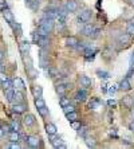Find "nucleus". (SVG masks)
Returning <instances> with one entry per match:
<instances>
[{
	"mask_svg": "<svg viewBox=\"0 0 134 149\" xmlns=\"http://www.w3.org/2000/svg\"><path fill=\"white\" fill-rule=\"evenodd\" d=\"M38 111H39V114H40L42 117H47V116L50 114V110H48V108H46V106H43V108H39Z\"/></svg>",
	"mask_w": 134,
	"mask_h": 149,
	"instance_id": "40",
	"label": "nucleus"
},
{
	"mask_svg": "<svg viewBox=\"0 0 134 149\" xmlns=\"http://www.w3.org/2000/svg\"><path fill=\"white\" fill-rule=\"evenodd\" d=\"M101 101L98 100V98H93V100L89 102V108L90 109H99L101 108Z\"/></svg>",
	"mask_w": 134,
	"mask_h": 149,
	"instance_id": "28",
	"label": "nucleus"
},
{
	"mask_svg": "<svg viewBox=\"0 0 134 149\" xmlns=\"http://www.w3.org/2000/svg\"><path fill=\"white\" fill-rule=\"evenodd\" d=\"M106 85H102V87H101V90H102V93H106V91H107V89H106Z\"/></svg>",
	"mask_w": 134,
	"mask_h": 149,
	"instance_id": "55",
	"label": "nucleus"
},
{
	"mask_svg": "<svg viewBox=\"0 0 134 149\" xmlns=\"http://www.w3.org/2000/svg\"><path fill=\"white\" fill-rule=\"evenodd\" d=\"M6 93V98L10 104H14V97H15V89H8V90H4Z\"/></svg>",
	"mask_w": 134,
	"mask_h": 149,
	"instance_id": "26",
	"label": "nucleus"
},
{
	"mask_svg": "<svg viewBox=\"0 0 134 149\" xmlns=\"http://www.w3.org/2000/svg\"><path fill=\"white\" fill-rule=\"evenodd\" d=\"M56 132H58V128L55 124H52V122L46 124V133L47 134H56Z\"/></svg>",
	"mask_w": 134,
	"mask_h": 149,
	"instance_id": "24",
	"label": "nucleus"
},
{
	"mask_svg": "<svg viewBox=\"0 0 134 149\" xmlns=\"http://www.w3.org/2000/svg\"><path fill=\"white\" fill-rule=\"evenodd\" d=\"M102 56L106 59V61H110V59L113 58V51H111L109 47H106V49L102 51Z\"/></svg>",
	"mask_w": 134,
	"mask_h": 149,
	"instance_id": "32",
	"label": "nucleus"
},
{
	"mask_svg": "<svg viewBox=\"0 0 134 149\" xmlns=\"http://www.w3.org/2000/svg\"><path fill=\"white\" fill-rule=\"evenodd\" d=\"M129 129H130L131 132H134V121H131L130 124H129Z\"/></svg>",
	"mask_w": 134,
	"mask_h": 149,
	"instance_id": "53",
	"label": "nucleus"
},
{
	"mask_svg": "<svg viewBox=\"0 0 134 149\" xmlns=\"http://www.w3.org/2000/svg\"><path fill=\"white\" fill-rule=\"evenodd\" d=\"M1 87H3V90H8V89H12V87H14V83L8 78V79H6L4 82H1Z\"/></svg>",
	"mask_w": 134,
	"mask_h": 149,
	"instance_id": "33",
	"label": "nucleus"
},
{
	"mask_svg": "<svg viewBox=\"0 0 134 149\" xmlns=\"http://www.w3.org/2000/svg\"><path fill=\"white\" fill-rule=\"evenodd\" d=\"M36 31H38V32H39V35H42V36H48V35H50V32H48L47 30H46V28L42 27V26H39Z\"/></svg>",
	"mask_w": 134,
	"mask_h": 149,
	"instance_id": "44",
	"label": "nucleus"
},
{
	"mask_svg": "<svg viewBox=\"0 0 134 149\" xmlns=\"http://www.w3.org/2000/svg\"><path fill=\"white\" fill-rule=\"evenodd\" d=\"M79 45V39L76 36H67L66 38V46L67 47H76Z\"/></svg>",
	"mask_w": 134,
	"mask_h": 149,
	"instance_id": "19",
	"label": "nucleus"
},
{
	"mask_svg": "<svg viewBox=\"0 0 134 149\" xmlns=\"http://www.w3.org/2000/svg\"><path fill=\"white\" fill-rule=\"evenodd\" d=\"M121 104L124 105L125 108L131 109V108H134V98L130 97V95H126V97H124L121 100Z\"/></svg>",
	"mask_w": 134,
	"mask_h": 149,
	"instance_id": "11",
	"label": "nucleus"
},
{
	"mask_svg": "<svg viewBox=\"0 0 134 149\" xmlns=\"http://www.w3.org/2000/svg\"><path fill=\"white\" fill-rule=\"evenodd\" d=\"M35 106L36 108H43V106H46V102H44V100L42 97H38V98H35Z\"/></svg>",
	"mask_w": 134,
	"mask_h": 149,
	"instance_id": "37",
	"label": "nucleus"
},
{
	"mask_svg": "<svg viewBox=\"0 0 134 149\" xmlns=\"http://www.w3.org/2000/svg\"><path fill=\"white\" fill-rule=\"evenodd\" d=\"M133 63H134V52L131 54V58H130V66H134Z\"/></svg>",
	"mask_w": 134,
	"mask_h": 149,
	"instance_id": "56",
	"label": "nucleus"
},
{
	"mask_svg": "<svg viewBox=\"0 0 134 149\" xmlns=\"http://www.w3.org/2000/svg\"><path fill=\"white\" fill-rule=\"evenodd\" d=\"M91 14H93V11L91 10H83L81 14L78 15V17H76V22L78 23H87V22L91 19Z\"/></svg>",
	"mask_w": 134,
	"mask_h": 149,
	"instance_id": "2",
	"label": "nucleus"
},
{
	"mask_svg": "<svg viewBox=\"0 0 134 149\" xmlns=\"http://www.w3.org/2000/svg\"><path fill=\"white\" fill-rule=\"evenodd\" d=\"M56 15H58V8L48 7L47 10L44 11V14H43V17H47V19H54V20H55Z\"/></svg>",
	"mask_w": 134,
	"mask_h": 149,
	"instance_id": "7",
	"label": "nucleus"
},
{
	"mask_svg": "<svg viewBox=\"0 0 134 149\" xmlns=\"http://www.w3.org/2000/svg\"><path fill=\"white\" fill-rule=\"evenodd\" d=\"M6 79H8V77L6 75V74H4L3 71H1V73H0V82H4Z\"/></svg>",
	"mask_w": 134,
	"mask_h": 149,
	"instance_id": "52",
	"label": "nucleus"
},
{
	"mask_svg": "<svg viewBox=\"0 0 134 149\" xmlns=\"http://www.w3.org/2000/svg\"><path fill=\"white\" fill-rule=\"evenodd\" d=\"M71 111H75V106H74V105L69 104L67 106H65V108H63V113H65V114H67V113H71Z\"/></svg>",
	"mask_w": 134,
	"mask_h": 149,
	"instance_id": "41",
	"label": "nucleus"
},
{
	"mask_svg": "<svg viewBox=\"0 0 134 149\" xmlns=\"http://www.w3.org/2000/svg\"><path fill=\"white\" fill-rule=\"evenodd\" d=\"M6 3V0H0V4H4Z\"/></svg>",
	"mask_w": 134,
	"mask_h": 149,
	"instance_id": "61",
	"label": "nucleus"
},
{
	"mask_svg": "<svg viewBox=\"0 0 134 149\" xmlns=\"http://www.w3.org/2000/svg\"><path fill=\"white\" fill-rule=\"evenodd\" d=\"M31 93L34 95V98H38V97H42V94H43V87L39 86V85H34L31 87Z\"/></svg>",
	"mask_w": 134,
	"mask_h": 149,
	"instance_id": "21",
	"label": "nucleus"
},
{
	"mask_svg": "<svg viewBox=\"0 0 134 149\" xmlns=\"http://www.w3.org/2000/svg\"><path fill=\"white\" fill-rule=\"evenodd\" d=\"M4 134H6V130H4V128H0V139H1Z\"/></svg>",
	"mask_w": 134,
	"mask_h": 149,
	"instance_id": "54",
	"label": "nucleus"
},
{
	"mask_svg": "<svg viewBox=\"0 0 134 149\" xmlns=\"http://www.w3.org/2000/svg\"><path fill=\"white\" fill-rule=\"evenodd\" d=\"M48 140H50V142H51V145L54 146V148H56V149H58L59 145L63 142L62 139H60V137H58L56 134H48Z\"/></svg>",
	"mask_w": 134,
	"mask_h": 149,
	"instance_id": "10",
	"label": "nucleus"
},
{
	"mask_svg": "<svg viewBox=\"0 0 134 149\" xmlns=\"http://www.w3.org/2000/svg\"><path fill=\"white\" fill-rule=\"evenodd\" d=\"M107 105H109V106H110V108H114V106H115V105H117V102H115V100H109L107 101Z\"/></svg>",
	"mask_w": 134,
	"mask_h": 149,
	"instance_id": "51",
	"label": "nucleus"
},
{
	"mask_svg": "<svg viewBox=\"0 0 134 149\" xmlns=\"http://www.w3.org/2000/svg\"><path fill=\"white\" fill-rule=\"evenodd\" d=\"M71 87H72L71 83H59V85H56L55 90L58 93V95H65L66 91L69 90V89H71Z\"/></svg>",
	"mask_w": 134,
	"mask_h": 149,
	"instance_id": "6",
	"label": "nucleus"
},
{
	"mask_svg": "<svg viewBox=\"0 0 134 149\" xmlns=\"http://www.w3.org/2000/svg\"><path fill=\"white\" fill-rule=\"evenodd\" d=\"M130 23H134V19H131V22H130Z\"/></svg>",
	"mask_w": 134,
	"mask_h": 149,
	"instance_id": "62",
	"label": "nucleus"
},
{
	"mask_svg": "<svg viewBox=\"0 0 134 149\" xmlns=\"http://www.w3.org/2000/svg\"><path fill=\"white\" fill-rule=\"evenodd\" d=\"M1 14H3V17L4 19H6V20L8 22V23H14L15 22V17H14V14H12V12H11V10L10 8H3V10H1Z\"/></svg>",
	"mask_w": 134,
	"mask_h": 149,
	"instance_id": "8",
	"label": "nucleus"
},
{
	"mask_svg": "<svg viewBox=\"0 0 134 149\" xmlns=\"http://www.w3.org/2000/svg\"><path fill=\"white\" fill-rule=\"evenodd\" d=\"M11 26H12V28H14V32L16 36H22V34H23V31H22V26L19 24V23H11Z\"/></svg>",
	"mask_w": 134,
	"mask_h": 149,
	"instance_id": "29",
	"label": "nucleus"
},
{
	"mask_svg": "<svg viewBox=\"0 0 134 149\" xmlns=\"http://www.w3.org/2000/svg\"><path fill=\"white\" fill-rule=\"evenodd\" d=\"M24 102V94L22 90H15V97H14V102Z\"/></svg>",
	"mask_w": 134,
	"mask_h": 149,
	"instance_id": "30",
	"label": "nucleus"
},
{
	"mask_svg": "<svg viewBox=\"0 0 134 149\" xmlns=\"http://www.w3.org/2000/svg\"><path fill=\"white\" fill-rule=\"evenodd\" d=\"M87 100V91L86 89H79L75 94V101L76 102H85Z\"/></svg>",
	"mask_w": 134,
	"mask_h": 149,
	"instance_id": "9",
	"label": "nucleus"
},
{
	"mask_svg": "<svg viewBox=\"0 0 134 149\" xmlns=\"http://www.w3.org/2000/svg\"><path fill=\"white\" fill-rule=\"evenodd\" d=\"M133 74H134V66H130L129 67V70H127V73H126V78L130 79L131 77H133Z\"/></svg>",
	"mask_w": 134,
	"mask_h": 149,
	"instance_id": "46",
	"label": "nucleus"
},
{
	"mask_svg": "<svg viewBox=\"0 0 134 149\" xmlns=\"http://www.w3.org/2000/svg\"><path fill=\"white\" fill-rule=\"evenodd\" d=\"M23 62L26 65V69H30V67H34V63H32V59L28 54H24L23 55Z\"/></svg>",
	"mask_w": 134,
	"mask_h": 149,
	"instance_id": "27",
	"label": "nucleus"
},
{
	"mask_svg": "<svg viewBox=\"0 0 134 149\" xmlns=\"http://www.w3.org/2000/svg\"><path fill=\"white\" fill-rule=\"evenodd\" d=\"M12 83H14V89H15V90H22V91H24V89H26L23 79H22V78H19V77H16V78L12 81Z\"/></svg>",
	"mask_w": 134,
	"mask_h": 149,
	"instance_id": "15",
	"label": "nucleus"
},
{
	"mask_svg": "<svg viewBox=\"0 0 134 149\" xmlns=\"http://www.w3.org/2000/svg\"><path fill=\"white\" fill-rule=\"evenodd\" d=\"M118 89H119V86H118V85H113V86L110 87V90H109V93L111 94V95H113V94H115L117 93V90Z\"/></svg>",
	"mask_w": 134,
	"mask_h": 149,
	"instance_id": "48",
	"label": "nucleus"
},
{
	"mask_svg": "<svg viewBox=\"0 0 134 149\" xmlns=\"http://www.w3.org/2000/svg\"><path fill=\"white\" fill-rule=\"evenodd\" d=\"M27 74L30 75V78H31V79H35V78L38 77V71H36L34 67H30V69H27Z\"/></svg>",
	"mask_w": 134,
	"mask_h": 149,
	"instance_id": "38",
	"label": "nucleus"
},
{
	"mask_svg": "<svg viewBox=\"0 0 134 149\" xmlns=\"http://www.w3.org/2000/svg\"><path fill=\"white\" fill-rule=\"evenodd\" d=\"M27 145L30 146V148H38L39 145H40V139H39L38 136H27Z\"/></svg>",
	"mask_w": 134,
	"mask_h": 149,
	"instance_id": "5",
	"label": "nucleus"
},
{
	"mask_svg": "<svg viewBox=\"0 0 134 149\" xmlns=\"http://www.w3.org/2000/svg\"><path fill=\"white\" fill-rule=\"evenodd\" d=\"M79 82L83 87H90L91 86V79H90L87 75H81L79 77Z\"/></svg>",
	"mask_w": 134,
	"mask_h": 149,
	"instance_id": "25",
	"label": "nucleus"
},
{
	"mask_svg": "<svg viewBox=\"0 0 134 149\" xmlns=\"http://www.w3.org/2000/svg\"><path fill=\"white\" fill-rule=\"evenodd\" d=\"M46 74H47L48 78H58L59 77V70L55 69V67H48L47 70H46Z\"/></svg>",
	"mask_w": 134,
	"mask_h": 149,
	"instance_id": "23",
	"label": "nucleus"
},
{
	"mask_svg": "<svg viewBox=\"0 0 134 149\" xmlns=\"http://www.w3.org/2000/svg\"><path fill=\"white\" fill-rule=\"evenodd\" d=\"M130 35L129 34H122L119 35V38H118V43H119L121 46H124V47H126L127 45H129V42H130Z\"/></svg>",
	"mask_w": 134,
	"mask_h": 149,
	"instance_id": "20",
	"label": "nucleus"
},
{
	"mask_svg": "<svg viewBox=\"0 0 134 149\" xmlns=\"http://www.w3.org/2000/svg\"><path fill=\"white\" fill-rule=\"evenodd\" d=\"M24 3H26L27 8H30L31 11H38L39 6H40L39 0H24Z\"/></svg>",
	"mask_w": 134,
	"mask_h": 149,
	"instance_id": "14",
	"label": "nucleus"
},
{
	"mask_svg": "<svg viewBox=\"0 0 134 149\" xmlns=\"http://www.w3.org/2000/svg\"><path fill=\"white\" fill-rule=\"evenodd\" d=\"M10 126H11V130H16V132H20V122L19 121H12L10 124Z\"/></svg>",
	"mask_w": 134,
	"mask_h": 149,
	"instance_id": "36",
	"label": "nucleus"
},
{
	"mask_svg": "<svg viewBox=\"0 0 134 149\" xmlns=\"http://www.w3.org/2000/svg\"><path fill=\"white\" fill-rule=\"evenodd\" d=\"M50 43H51V42H50V38H48V36H42L40 35V38H39L36 45H38L40 49H47L48 46H50Z\"/></svg>",
	"mask_w": 134,
	"mask_h": 149,
	"instance_id": "16",
	"label": "nucleus"
},
{
	"mask_svg": "<svg viewBox=\"0 0 134 149\" xmlns=\"http://www.w3.org/2000/svg\"><path fill=\"white\" fill-rule=\"evenodd\" d=\"M1 59H3V52L0 51V62H1Z\"/></svg>",
	"mask_w": 134,
	"mask_h": 149,
	"instance_id": "60",
	"label": "nucleus"
},
{
	"mask_svg": "<svg viewBox=\"0 0 134 149\" xmlns=\"http://www.w3.org/2000/svg\"><path fill=\"white\" fill-rule=\"evenodd\" d=\"M97 75L99 77V78H103V79L110 78V74L107 73V71H103V70H98V71H97Z\"/></svg>",
	"mask_w": 134,
	"mask_h": 149,
	"instance_id": "39",
	"label": "nucleus"
},
{
	"mask_svg": "<svg viewBox=\"0 0 134 149\" xmlns=\"http://www.w3.org/2000/svg\"><path fill=\"white\" fill-rule=\"evenodd\" d=\"M129 4H130V6H133V7H134V0H129Z\"/></svg>",
	"mask_w": 134,
	"mask_h": 149,
	"instance_id": "59",
	"label": "nucleus"
},
{
	"mask_svg": "<svg viewBox=\"0 0 134 149\" xmlns=\"http://www.w3.org/2000/svg\"><path fill=\"white\" fill-rule=\"evenodd\" d=\"M110 136H117V132H115V129H111V130H110Z\"/></svg>",
	"mask_w": 134,
	"mask_h": 149,
	"instance_id": "57",
	"label": "nucleus"
},
{
	"mask_svg": "<svg viewBox=\"0 0 134 149\" xmlns=\"http://www.w3.org/2000/svg\"><path fill=\"white\" fill-rule=\"evenodd\" d=\"M86 133H87V126H79L78 134L81 136V137H86Z\"/></svg>",
	"mask_w": 134,
	"mask_h": 149,
	"instance_id": "43",
	"label": "nucleus"
},
{
	"mask_svg": "<svg viewBox=\"0 0 134 149\" xmlns=\"http://www.w3.org/2000/svg\"><path fill=\"white\" fill-rule=\"evenodd\" d=\"M39 38H40V35H39V32H38V31H36V32H34V34H32V42H34L35 45L38 43Z\"/></svg>",
	"mask_w": 134,
	"mask_h": 149,
	"instance_id": "47",
	"label": "nucleus"
},
{
	"mask_svg": "<svg viewBox=\"0 0 134 149\" xmlns=\"http://www.w3.org/2000/svg\"><path fill=\"white\" fill-rule=\"evenodd\" d=\"M66 118L69 122H72V121H76L78 120V113L76 111H71V113H67L66 114Z\"/></svg>",
	"mask_w": 134,
	"mask_h": 149,
	"instance_id": "34",
	"label": "nucleus"
},
{
	"mask_svg": "<svg viewBox=\"0 0 134 149\" xmlns=\"http://www.w3.org/2000/svg\"><path fill=\"white\" fill-rule=\"evenodd\" d=\"M39 26H42L43 28H46L50 34L54 30V26H55V20L54 19H47V17H43L40 22H39Z\"/></svg>",
	"mask_w": 134,
	"mask_h": 149,
	"instance_id": "1",
	"label": "nucleus"
},
{
	"mask_svg": "<svg viewBox=\"0 0 134 149\" xmlns=\"http://www.w3.org/2000/svg\"><path fill=\"white\" fill-rule=\"evenodd\" d=\"M23 125L24 126H27V128H31V126H34L35 122H36V120H35V116L31 114V113H27V114H24L23 117Z\"/></svg>",
	"mask_w": 134,
	"mask_h": 149,
	"instance_id": "4",
	"label": "nucleus"
},
{
	"mask_svg": "<svg viewBox=\"0 0 134 149\" xmlns=\"http://www.w3.org/2000/svg\"><path fill=\"white\" fill-rule=\"evenodd\" d=\"M1 71H4V65L0 62V73H1Z\"/></svg>",
	"mask_w": 134,
	"mask_h": 149,
	"instance_id": "58",
	"label": "nucleus"
},
{
	"mask_svg": "<svg viewBox=\"0 0 134 149\" xmlns=\"http://www.w3.org/2000/svg\"><path fill=\"white\" fill-rule=\"evenodd\" d=\"M71 126H72V129H74V130H78L79 126H81V122H79L78 120H76V121H72L71 122Z\"/></svg>",
	"mask_w": 134,
	"mask_h": 149,
	"instance_id": "49",
	"label": "nucleus"
},
{
	"mask_svg": "<svg viewBox=\"0 0 134 149\" xmlns=\"http://www.w3.org/2000/svg\"><path fill=\"white\" fill-rule=\"evenodd\" d=\"M30 49H31V43L28 40H22L20 45H19V50H20L22 54H28L30 52Z\"/></svg>",
	"mask_w": 134,
	"mask_h": 149,
	"instance_id": "12",
	"label": "nucleus"
},
{
	"mask_svg": "<svg viewBox=\"0 0 134 149\" xmlns=\"http://www.w3.org/2000/svg\"><path fill=\"white\" fill-rule=\"evenodd\" d=\"M85 142L89 148H95L97 146V141L94 137H85Z\"/></svg>",
	"mask_w": 134,
	"mask_h": 149,
	"instance_id": "31",
	"label": "nucleus"
},
{
	"mask_svg": "<svg viewBox=\"0 0 134 149\" xmlns=\"http://www.w3.org/2000/svg\"><path fill=\"white\" fill-rule=\"evenodd\" d=\"M126 34H129L130 36H134V23H129V24H127Z\"/></svg>",
	"mask_w": 134,
	"mask_h": 149,
	"instance_id": "42",
	"label": "nucleus"
},
{
	"mask_svg": "<svg viewBox=\"0 0 134 149\" xmlns=\"http://www.w3.org/2000/svg\"><path fill=\"white\" fill-rule=\"evenodd\" d=\"M94 24L93 23H85V26H83L82 28V34L85 35V36H90L91 35V32L94 31Z\"/></svg>",
	"mask_w": 134,
	"mask_h": 149,
	"instance_id": "17",
	"label": "nucleus"
},
{
	"mask_svg": "<svg viewBox=\"0 0 134 149\" xmlns=\"http://www.w3.org/2000/svg\"><path fill=\"white\" fill-rule=\"evenodd\" d=\"M12 111H14L15 114H23V113H26L28 109V106L24 102H16V104L12 105Z\"/></svg>",
	"mask_w": 134,
	"mask_h": 149,
	"instance_id": "3",
	"label": "nucleus"
},
{
	"mask_svg": "<svg viewBox=\"0 0 134 149\" xmlns=\"http://www.w3.org/2000/svg\"><path fill=\"white\" fill-rule=\"evenodd\" d=\"M65 7L69 12H76V10H78V3H76V0H69V1H66Z\"/></svg>",
	"mask_w": 134,
	"mask_h": 149,
	"instance_id": "13",
	"label": "nucleus"
},
{
	"mask_svg": "<svg viewBox=\"0 0 134 149\" xmlns=\"http://www.w3.org/2000/svg\"><path fill=\"white\" fill-rule=\"evenodd\" d=\"M8 140H10V142H19L20 141V133L16 132V130H11L8 133Z\"/></svg>",
	"mask_w": 134,
	"mask_h": 149,
	"instance_id": "22",
	"label": "nucleus"
},
{
	"mask_svg": "<svg viewBox=\"0 0 134 149\" xmlns=\"http://www.w3.org/2000/svg\"><path fill=\"white\" fill-rule=\"evenodd\" d=\"M8 148L10 149H19L20 148V145H19V142H10V145H8Z\"/></svg>",
	"mask_w": 134,
	"mask_h": 149,
	"instance_id": "50",
	"label": "nucleus"
},
{
	"mask_svg": "<svg viewBox=\"0 0 134 149\" xmlns=\"http://www.w3.org/2000/svg\"><path fill=\"white\" fill-rule=\"evenodd\" d=\"M69 104H70V98H67L66 95H60V98H59V105H60L62 108H65V106H67Z\"/></svg>",
	"mask_w": 134,
	"mask_h": 149,
	"instance_id": "35",
	"label": "nucleus"
},
{
	"mask_svg": "<svg viewBox=\"0 0 134 149\" xmlns=\"http://www.w3.org/2000/svg\"><path fill=\"white\" fill-rule=\"evenodd\" d=\"M119 90H122V91L131 90V85H130V81H129V78H124V79L121 81V83H119Z\"/></svg>",
	"mask_w": 134,
	"mask_h": 149,
	"instance_id": "18",
	"label": "nucleus"
},
{
	"mask_svg": "<svg viewBox=\"0 0 134 149\" xmlns=\"http://www.w3.org/2000/svg\"><path fill=\"white\" fill-rule=\"evenodd\" d=\"M99 34H101V30H99V28H94V31L91 32L90 38H91V39H98V38H99Z\"/></svg>",
	"mask_w": 134,
	"mask_h": 149,
	"instance_id": "45",
	"label": "nucleus"
}]
</instances>
